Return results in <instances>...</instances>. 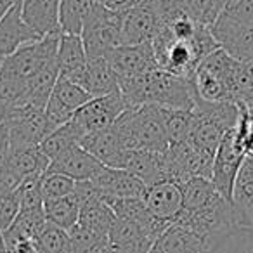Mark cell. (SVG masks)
<instances>
[{
	"label": "cell",
	"instance_id": "e575fe53",
	"mask_svg": "<svg viewBox=\"0 0 253 253\" xmlns=\"http://www.w3.org/2000/svg\"><path fill=\"white\" fill-rule=\"evenodd\" d=\"M186 14L203 26H213L231 0H180Z\"/></svg>",
	"mask_w": 253,
	"mask_h": 253
},
{
	"label": "cell",
	"instance_id": "ab89813d",
	"mask_svg": "<svg viewBox=\"0 0 253 253\" xmlns=\"http://www.w3.org/2000/svg\"><path fill=\"white\" fill-rule=\"evenodd\" d=\"M11 149V128L9 123H0V155H9Z\"/></svg>",
	"mask_w": 253,
	"mask_h": 253
},
{
	"label": "cell",
	"instance_id": "d590c367",
	"mask_svg": "<svg viewBox=\"0 0 253 253\" xmlns=\"http://www.w3.org/2000/svg\"><path fill=\"white\" fill-rule=\"evenodd\" d=\"M37 253H71L70 234L64 229L47 222L33 241Z\"/></svg>",
	"mask_w": 253,
	"mask_h": 253
},
{
	"label": "cell",
	"instance_id": "9c48e42d",
	"mask_svg": "<svg viewBox=\"0 0 253 253\" xmlns=\"http://www.w3.org/2000/svg\"><path fill=\"white\" fill-rule=\"evenodd\" d=\"M128 104L123 99V95L118 92L101 97H92L88 102H85L71 120L80 126L84 132V137L94 132L104 130L111 126L125 111H128Z\"/></svg>",
	"mask_w": 253,
	"mask_h": 253
},
{
	"label": "cell",
	"instance_id": "8d00e7d4",
	"mask_svg": "<svg viewBox=\"0 0 253 253\" xmlns=\"http://www.w3.org/2000/svg\"><path fill=\"white\" fill-rule=\"evenodd\" d=\"M210 253H253V229L236 225L215 243Z\"/></svg>",
	"mask_w": 253,
	"mask_h": 253
},
{
	"label": "cell",
	"instance_id": "2e32d148",
	"mask_svg": "<svg viewBox=\"0 0 253 253\" xmlns=\"http://www.w3.org/2000/svg\"><path fill=\"white\" fill-rule=\"evenodd\" d=\"M94 186L104 200H125V198H142L146 184L134 173L123 169L102 167L101 172L92 179Z\"/></svg>",
	"mask_w": 253,
	"mask_h": 253
},
{
	"label": "cell",
	"instance_id": "9a60e30c",
	"mask_svg": "<svg viewBox=\"0 0 253 253\" xmlns=\"http://www.w3.org/2000/svg\"><path fill=\"white\" fill-rule=\"evenodd\" d=\"M213 246V241L191 231L186 225L172 222L155 239L148 253H210Z\"/></svg>",
	"mask_w": 253,
	"mask_h": 253
},
{
	"label": "cell",
	"instance_id": "b9f144b4",
	"mask_svg": "<svg viewBox=\"0 0 253 253\" xmlns=\"http://www.w3.org/2000/svg\"><path fill=\"white\" fill-rule=\"evenodd\" d=\"M12 118V108L5 104L4 101H0V123H7Z\"/></svg>",
	"mask_w": 253,
	"mask_h": 253
},
{
	"label": "cell",
	"instance_id": "52a82bcc",
	"mask_svg": "<svg viewBox=\"0 0 253 253\" xmlns=\"http://www.w3.org/2000/svg\"><path fill=\"white\" fill-rule=\"evenodd\" d=\"M61 35H63V32H56L42 37L40 40H35L32 43H26L25 47L16 50L12 56L2 61L0 75H7V77L28 82L47 63H50V61L57 57Z\"/></svg>",
	"mask_w": 253,
	"mask_h": 253
},
{
	"label": "cell",
	"instance_id": "cb8c5ba5",
	"mask_svg": "<svg viewBox=\"0 0 253 253\" xmlns=\"http://www.w3.org/2000/svg\"><path fill=\"white\" fill-rule=\"evenodd\" d=\"M109 246L115 253H148L155 239L149 238L135 222L118 218L108 234Z\"/></svg>",
	"mask_w": 253,
	"mask_h": 253
},
{
	"label": "cell",
	"instance_id": "ac0fdd59",
	"mask_svg": "<svg viewBox=\"0 0 253 253\" xmlns=\"http://www.w3.org/2000/svg\"><path fill=\"white\" fill-rule=\"evenodd\" d=\"M142 201H144V205L153 215L172 224V222L177 220V217L182 211V189H180V184L172 182V180H162V182L146 186Z\"/></svg>",
	"mask_w": 253,
	"mask_h": 253
},
{
	"label": "cell",
	"instance_id": "60d3db41",
	"mask_svg": "<svg viewBox=\"0 0 253 253\" xmlns=\"http://www.w3.org/2000/svg\"><path fill=\"white\" fill-rule=\"evenodd\" d=\"M95 2H99L101 5H104V7L108 9H115V11H120V9L125 7L130 0H95Z\"/></svg>",
	"mask_w": 253,
	"mask_h": 253
},
{
	"label": "cell",
	"instance_id": "6da1fadb",
	"mask_svg": "<svg viewBox=\"0 0 253 253\" xmlns=\"http://www.w3.org/2000/svg\"><path fill=\"white\" fill-rule=\"evenodd\" d=\"M118 87L130 109H137L144 104L182 111H193L196 108L198 95L193 80L177 77L160 68L139 77L120 80Z\"/></svg>",
	"mask_w": 253,
	"mask_h": 253
},
{
	"label": "cell",
	"instance_id": "44dd1931",
	"mask_svg": "<svg viewBox=\"0 0 253 253\" xmlns=\"http://www.w3.org/2000/svg\"><path fill=\"white\" fill-rule=\"evenodd\" d=\"M61 0H21V14L26 25L42 39L63 32L59 23Z\"/></svg>",
	"mask_w": 253,
	"mask_h": 253
},
{
	"label": "cell",
	"instance_id": "83f0119b",
	"mask_svg": "<svg viewBox=\"0 0 253 253\" xmlns=\"http://www.w3.org/2000/svg\"><path fill=\"white\" fill-rule=\"evenodd\" d=\"M115 222H116L115 211L109 207L108 201L101 196L99 191L80 203V218H78V224L84 225V227L90 229L94 232H99L102 236H108Z\"/></svg>",
	"mask_w": 253,
	"mask_h": 253
},
{
	"label": "cell",
	"instance_id": "74e56055",
	"mask_svg": "<svg viewBox=\"0 0 253 253\" xmlns=\"http://www.w3.org/2000/svg\"><path fill=\"white\" fill-rule=\"evenodd\" d=\"M75 186H77V180L70 179L66 175H61V173H43L42 177V196L43 203L45 201L59 200L68 194L75 193Z\"/></svg>",
	"mask_w": 253,
	"mask_h": 253
},
{
	"label": "cell",
	"instance_id": "7a4b0ae2",
	"mask_svg": "<svg viewBox=\"0 0 253 253\" xmlns=\"http://www.w3.org/2000/svg\"><path fill=\"white\" fill-rule=\"evenodd\" d=\"M151 43L160 70L184 78H193L198 64L208 54L218 49V43L211 33V28L203 25H198L196 33L191 40L173 39L170 30L163 26Z\"/></svg>",
	"mask_w": 253,
	"mask_h": 253
},
{
	"label": "cell",
	"instance_id": "7dc6e473",
	"mask_svg": "<svg viewBox=\"0 0 253 253\" xmlns=\"http://www.w3.org/2000/svg\"><path fill=\"white\" fill-rule=\"evenodd\" d=\"M0 64H2V63H0Z\"/></svg>",
	"mask_w": 253,
	"mask_h": 253
},
{
	"label": "cell",
	"instance_id": "ffe728a7",
	"mask_svg": "<svg viewBox=\"0 0 253 253\" xmlns=\"http://www.w3.org/2000/svg\"><path fill=\"white\" fill-rule=\"evenodd\" d=\"M80 146L87 149L90 155H94L102 165L113 167V169H122L123 158H125L126 151H128L122 144L113 125L104 128V130L85 135L82 139Z\"/></svg>",
	"mask_w": 253,
	"mask_h": 253
},
{
	"label": "cell",
	"instance_id": "5b68a950",
	"mask_svg": "<svg viewBox=\"0 0 253 253\" xmlns=\"http://www.w3.org/2000/svg\"><path fill=\"white\" fill-rule=\"evenodd\" d=\"M175 222L180 225H186L191 231L198 232L213 243H217L218 239L224 238L229 231H232L238 225L232 203L218 193L201 208L191 211H180Z\"/></svg>",
	"mask_w": 253,
	"mask_h": 253
},
{
	"label": "cell",
	"instance_id": "f6af8a7d",
	"mask_svg": "<svg viewBox=\"0 0 253 253\" xmlns=\"http://www.w3.org/2000/svg\"><path fill=\"white\" fill-rule=\"evenodd\" d=\"M5 160H7V155H0V169H2V167L5 165Z\"/></svg>",
	"mask_w": 253,
	"mask_h": 253
},
{
	"label": "cell",
	"instance_id": "1f68e13d",
	"mask_svg": "<svg viewBox=\"0 0 253 253\" xmlns=\"http://www.w3.org/2000/svg\"><path fill=\"white\" fill-rule=\"evenodd\" d=\"M95 5V0H61L59 23L63 33L82 35L84 23Z\"/></svg>",
	"mask_w": 253,
	"mask_h": 253
},
{
	"label": "cell",
	"instance_id": "30bf717a",
	"mask_svg": "<svg viewBox=\"0 0 253 253\" xmlns=\"http://www.w3.org/2000/svg\"><path fill=\"white\" fill-rule=\"evenodd\" d=\"M7 123L11 128V148L40 146L57 128L47 118L45 109L12 108V118Z\"/></svg>",
	"mask_w": 253,
	"mask_h": 253
},
{
	"label": "cell",
	"instance_id": "603a6c76",
	"mask_svg": "<svg viewBox=\"0 0 253 253\" xmlns=\"http://www.w3.org/2000/svg\"><path fill=\"white\" fill-rule=\"evenodd\" d=\"M80 87H84L92 97H101L120 90L118 77L109 63V54L87 57V68L80 80Z\"/></svg>",
	"mask_w": 253,
	"mask_h": 253
},
{
	"label": "cell",
	"instance_id": "7402d4cb",
	"mask_svg": "<svg viewBox=\"0 0 253 253\" xmlns=\"http://www.w3.org/2000/svg\"><path fill=\"white\" fill-rule=\"evenodd\" d=\"M57 64H59V77L80 85L84 71L87 68V52L82 35H73V33L61 35Z\"/></svg>",
	"mask_w": 253,
	"mask_h": 253
},
{
	"label": "cell",
	"instance_id": "ba28073f",
	"mask_svg": "<svg viewBox=\"0 0 253 253\" xmlns=\"http://www.w3.org/2000/svg\"><path fill=\"white\" fill-rule=\"evenodd\" d=\"M245 158L246 151L243 148L238 128L234 126L222 139L220 146L215 153L213 167H211V182H213L215 189L231 203L236 179H238V173L241 170Z\"/></svg>",
	"mask_w": 253,
	"mask_h": 253
},
{
	"label": "cell",
	"instance_id": "ee69618b",
	"mask_svg": "<svg viewBox=\"0 0 253 253\" xmlns=\"http://www.w3.org/2000/svg\"><path fill=\"white\" fill-rule=\"evenodd\" d=\"M87 253H115V252H113V248L109 246V239H108L106 243H102V245L95 246L94 250H90V252H87Z\"/></svg>",
	"mask_w": 253,
	"mask_h": 253
},
{
	"label": "cell",
	"instance_id": "5bb4252c",
	"mask_svg": "<svg viewBox=\"0 0 253 253\" xmlns=\"http://www.w3.org/2000/svg\"><path fill=\"white\" fill-rule=\"evenodd\" d=\"M109 63L118 77V82L158 70L151 42L116 47L109 52Z\"/></svg>",
	"mask_w": 253,
	"mask_h": 253
},
{
	"label": "cell",
	"instance_id": "8992f818",
	"mask_svg": "<svg viewBox=\"0 0 253 253\" xmlns=\"http://www.w3.org/2000/svg\"><path fill=\"white\" fill-rule=\"evenodd\" d=\"M87 57L108 56L122 45V11L108 9L95 2L82 30Z\"/></svg>",
	"mask_w": 253,
	"mask_h": 253
},
{
	"label": "cell",
	"instance_id": "d6a6232c",
	"mask_svg": "<svg viewBox=\"0 0 253 253\" xmlns=\"http://www.w3.org/2000/svg\"><path fill=\"white\" fill-rule=\"evenodd\" d=\"M180 189H182V211L201 208L218 193L211 179L207 177H191L180 184Z\"/></svg>",
	"mask_w": 253,
	"mask_h": 253
},
{
	"label": "cell",
	"instance_id": "4fadbf2b",
	"mask_svg": "<svg viewBox=\"0 0 253 253\" xmlns=\"http://www.w3.org/2000/svg\"><path fill=\"white\" fill-rule=\"evenodd\" d=\"M90 99L92 95L84 87L59 77L45 106V115L54 126H59L70 122L75 116V113Z\"/></svg>",
	"mask_w": 253,
	"mask_h": 253
},
{
	"label": "cell",
	"instance_id": "bcb514c9",
	"mask_svg": "<svg viewBox=\"0 0 253 253\" xmlns=\"http://www.w3.org/2000/svg\"><path fill=\"white\" fill-rule=\"evenodd\" d=\"M2 246H4V241H2V232H0V253H2Z\"/></svg>",
	"mask_w": 253,
	"mask_h": 253
},
{
	"label": "cell",
	"instance_id": "7bdbcfd3",
	"mask_svg": "<svg viewBox=\"0 0 253 253\" xmlns=\"http://www.w3.org/2000/svg\"><path fill=\"white\" fill-rule=\"evenodd\" d=\"M18 2L19 0H0V21L4 19V16L7 14V12L11 11Z\"/></svg>",
	"mask_w": 253,
	"mask_h": 253
},
{
	"label": "cell",
	"instance_id": "7c38bea8",
	"mask_svg": "<svg viewBox=\"0 0 253 253\" xmlns=\"http://www.w3.org/2000/svg\"><path fill=\"white\" fill-rule=\"evenodd\" d=\"M122 11V45H137L153 42L163 23L153 9L139 4H126Z\"/></svg>",
	"mask_w": 253,
	"mask_h": 253
},
{
	"label": "cell",
	"instance_id": "3957f363",
	"mask_svg": "<svg viewBox=\"0 0 253 253\" xmlns=\"http://www.w3.org/2000/svg\"><path fill=\"white\" fill-rule=\"evenodd\" d=\"M113 126L125 149L167 151L170 146L160 106L144 104L137 109H128Z\"/></svg>",
	"mask_w": 253,
	"mask_h": 253
},
{
	"label": "cell",
	"instance_id": "f1b7e54d",
	"mask_svg": "<svg viewBox=\"0 0 253 253\" xmlns=\"http://www.w3.org/2000/svg\"><path fill=\"white\" fill-rule=\"evenodd\" d=\"M19 184L21 180L12 175L5 167L0 169V232L11 227L21 210L18 194Z\"/></svg>",
	"mask_w": 253,
	"mask_h": 253
},
{
	"label": "cell",
	"instance_id": "d6986e66",
	"mask_svg": "<svg viewBox=\"0 0 253 253\" xmlns=\"http://www.w3.org/2000/svg\"><path fill=\"white\" fill-rule=\"evenodd\" d=\"M35 40H40V37L23 19L21 0H19L0 21V63L26 43H32Z\"/></svg>",
	"mask_w": 253,
	"mask_h": 253
},
{
	"label": "cell",
	"instance_id": "4dcf8cb0",
	"mask_svg": "<svg viewBox=\"0 0 253 253\" xmlns=\"http://www.w3.org/2000/svg\"><path fill=\"white\" fill-rule=\"evenodd\" d=\"M43 210H45L47 222L64 229V231H70L78 224V218H80V201L73 193L59 198V200L45 201Z\"/></svg>",
	"mask_w": 253,
	"mask_h": 253
},
{
	"label": "cell",
	"instance_id": "8fae6325",
	"mask_svg": "<svg viewBox=\"0 0 253 253\" xmlns=\"http://www.w3.org/2000/svg\"><path fill=\"white\" fill-rule=\"evenodd\" d=\"M218 47L239 63H253V28L222 12L211 26Z\"/></svg>",
	"mask_w": 253,
	"mask_h": 253
},
{
	"label": "cell",
	"instance_id": "836d02e7",
	"mask_svg": "<svg viewBox=\"0 0 253 253\" xmlns=\"http://www.w3.org/2000/svg\"><path fill=\"white\" fill-rule=\"evenodd\" d=\"M163 113V125H165L167 139L170 144H179L189 139L194 123V111H182V109H165Z\"/></svg>",
	"mask_w": 253,
	"mask_h": 253
},
{
	"label": "cell",
	"instance_id": "d4e9b609",
	"mask_svg": "<svg viewBox=\"0 0 253 253\" xmlns=\"http://www.w3.org/2000/svg\"><path fill=\"white\" fill-rule=\"evenodd\" d=\"M232 207L236 222L253 229V155H248L241 165L232 191Z\"/></svg>",
	"mask_w": 253,
	"mask_h": 253
},
{
	"label": "cell",
	"instance_id": "484cf974",
	"mask_svg": "<svg viewBox=\"0 0 253 253\" xmlns=\"http://www.w3.org/2000/svg\"><path fill=\"white\" fill-rule=\"evenodd\" d=\"M163 153L148 149H128L123 158L122 169L134 173L146 186L163 180Z\"/></svg>",
	"mask_w": 253,
	"mask_h": 253
},
{
	"label": "cell",
	"instance_id": "e0dca14e",
	"mask_svg": "<svg viewBox=\"0 0 253 253\" xmlns=\"http://www.w3.org/2000/svg\"><path fill=\"white\" fill-rule=\"evenodd\" d=\"M102 163L95 158L94 155L82 148L80 144L66 149L63 155L54 158L49 163V169L45 170L47 173H61L70 179L77 180H92L102 169Z\"/></svg>",
	"mask_w": 253,
	"mask_h": 253
},
{
	"label": "cell",
	"instance_id": "277c9868",
	"mask_svg": "<svg viewBox=\"0 0 253 253\" xmlns=\"http://www.w3.org/2000/svg\"><path fill=\"white\" fill-rule=\"evenodd\" d=\"M239 61L218 47L208 54L193 75L198 99L207 102H234V82Z\"/></svg>",
	"mask_w": 253,
	"mask_h": 253
},
{
	"label": "cell",
	"instance_id": "f35d334b",
	"mask_svg": "<svg viewBox=\"0 0 253 253\" xmlns=\"http://www.w3.org/2000/svg\"><path fill=\"white\" fill-rule=\"evenodd\" d=\"M2 253H37V250L33 241H28V239H14V241H4Z\"/></svg>",
	"mask_w": 253,
	"mask_h": 253
},
{
	"label": "cell",
	"instance_id": "f546056e",
	"mask_svg": "<svg viewBox=\"0 0 253 253\" xmlns=\"http://www.w3.org/2000/svg\"><path fill=\"white\" fill-rule=\"evenodd\" d=\"M84 139V132L80 130V126L70 120V122L63 123L45 137V141L40 144V149L43 151V155L52 162L54 158H57L59 155H63L66 149L73 148V146L80 144Z\"/></svg>",
	"mask_w": 253,
	"mask_h": 253
},
{
	"label": "cell",
	"instance_id": "4316f807",
	"mask_svg": "<svg viewBox=\"0 0 253 253\" xmlns=\"http://www.w3.org/2000/svg\"><path fill=\"white\" fill-rule=\"evenodd\" d=\"M49 163L50 160L43 155L40 146H25V148L9 149L4 167L23 182L26 177L45 173V170L49 169Z\"/></svg>",
	"mask_w": 253,
	"mask_h": 253
}]
</instances>
